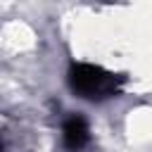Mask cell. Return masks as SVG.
Instances as JSON below:
<instances>
[{
	"instance_id": "1",
	"label": "cell",
	"mask_w": 152,
	"mask_h": 152,
	"mask_svg": "<svg viewBox=\"0 0 152 152\" xmlns=\"http://www.w3.org/2000/svg\"><path fill=\"white\" fill-rule=\"evenodd\" d=\"M66 140H69V145H76V147L86 140V126L81 119H71L66 124Z\"/></svg>"
}]
</instances>
